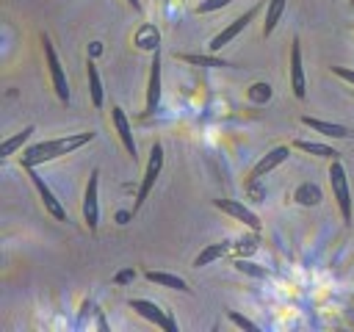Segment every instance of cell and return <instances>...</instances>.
<instances>
[{
    "label": "cell",
    "mask_w": 354,
    "mask_h": 332,
    "mask_svg": "<svg viewBox=\"0 0 354 332\" xmlns=\"http://www.w3.org/2000/svg\"><path fill=\"white\" fill-rule=\"evenodd\" d=\"M127 307L136 310V313H138L141 318H147L149 324H155L158 329H163V332H177L174 318H169L166 310H160L155 302H149V299H127Z\"/></svg>",
    "instance_id": "5"
},
{
    "label": "cell",
    "mask_w": 354,
    "mask_h": 332,
    "mask_svg": "<svg viewBox=\"0 0 354 332\" xmlns=\"http://www.w3.org/2000/svg\"><path fill=\"white\" fill-rule=\"evenodd\" d=\"M252 97L254 100H268L271 97V86L268 83H254L252 86Z\"/></svg>",
    "instance_id": "26"
},
{
    "label": "cell",
    "mask_w": 354,
    "mask_h": 332,
    "mask_svg": "<svg viewBox=\"0 0 354 332\" xmlns=\"http://www.w3.org/2000/svg\"><path fill=\"white\" fill-rule=\"evenodd\" d=\"M127 3H130V6L136 8V11H141V0H127Z\"/></svg>",
    "instance_id": "29"
},
{
    "label": "cell",
    "mask_w": 354,
    "mask_h": 332,
    "mask_svg": "<svg viewBox=\"0 0 354 332\" xmlns=\"http://www.w3.org/2000/svg\"><path fill=\"white\" fill-rule=\"evenodd\" d=\"M290 89L296 100L307 97V80H304V66H301V44L299 39L290 42Z\"/></svg>",
    "instance_id": "11"
},
{
    "label": "cell",
    "mask_w": 354,
    "mask_h": 332,
    "mask_svg": "<svg viewBox=\"0 0 354 332\" xmlns=\"http://www.w3.org/2000/svg\"><path fill=\"white\" fill-rule=\"evenodd\" d=\"M160 169H163V147H160V144H152V149H149V160H147V169H144V177H141V185H138V191H136L133 213L141 210V205L147 202L149 191L155 188V180L160 177Z\"/></svg>",
    "instance_id": "2"
},
{
    "label": "cell",
    "mask_w": 354,
    "mask_h": 332,
    "mask_svg": "<svg viewBox=\"0 0 354 332\" xmlns=\"http://www.w3.org/2000/svg\"><path fill=\"white\" fill-rule=\"evenodd\" d=\"M348 3H351V6H354V0H348Z\"/></svg>",
    "instance_id": "30"
},
{
    "label": "cell",
    "mask_w": 354,
    "mask_h": 332,
    "mask_svg": "<svg viewBox=\"0 0 354 332\" xmlns=\"http://www.w3.org/2000/svg\"><path fill=\"white\" fill-rule=\"evenodd\" d=\"M332 72H335L340 80H346V83L354 86V69H348V66H332Z\"/></svg>",
    "instance_id": "27"
},
{
    "label": "cell",
    "mask_w": 354,
    "mask_h": 332,
    "mask_svg": "<svg viewBox=\"0 0 354 332\" xmlns=\"http://www.w3.org/2000/svg\"><path fill=\"white\" fill-rule=\"evenodd\" d=\"M257 11H260V6L249 8L246 14L235 17V19H232V22H230V25H227V28H224L221 33H216V36L210 39V53H218V50H221L224 44H230V42H232V39H235V36H238V33H241V30H243V28H246V25H249L252 19H254V17H257Z\"/></svg>",
    "instance_id": "8"
},
{
    "label": "cell",
    "mask_w": 354,
    "mask_h": 332,
    "mask_svg": "<svg viewBox=\"0 0 354 332\" xmlns=\"http://www.w3.org/2000/svg\"><path fill=\"white\" fill-rule=\"evenodd\" d=\"M44 61H47V69H50V80H53V89L58 94L61 102H69V83H66V75H64V66L55 55V47L50 44V39L44 36Z\"/></svg>",
    "instance_id": "6"
},
{
    "label": "cell",
    "mask_w": 354,
    "mask_h": 332,
    "mask_svg": "<svg viewBox=\"0 0 354 332\" xmlns=\"http://www.w3.org/2000/svg\"><path fill=\"white\" fill-rule=\"evenodd\" d=\"M94 141V133H75V136H64V138H50V141H39L33 147H28L22 152V169L25 166H39V163H47V160H55L61 155H69L75 149H80L83 144Z\"/></svg>",
    "instance_id": "1"
},
{
    "label": "cell",
    "mask_w": 354,
    "mask_h": 332,
    "mask_svg": "<svg viewBox=\"0 0 354 332\" xmlns=\"http://www.w3.org/2000/svg\"><path fill=\"white\" fill-rule=\"evenodd\" d=\"M293 147L296 149H301V152H307V155H318V158H329V160H337V149H332V147H326V144H318V141H304V138H299V141H293Z\"/></svg>",
    "instance_id": "19"
},
{
    "label": "cell",
    "mask_w": 354,
    "mask_h": 332,
    "mask_svg": "<svg viewBox=\"0 0 354 332\" xmlns=\"http://www.w3.org/2000/svg\"><path fill=\"white\" fill-rule=\"evenodd\" d=\"M232 266H235L241 274H249V277H266V268H257L252 260H243V257H238Z\"/></svg>",
    "instance_id": "23"
},
{
    "label": "cell",
    "mask_w": 354,
    "mask_h": 332,
    "mask_svg": "<svg viewBox=\"0 0 354 332\" xmlns=\"http://www.w3.org/2000/svg\"><path fill=\"white\" fill-rule=\"evenodd\" d=\"M180 61H185V64H194V66H213V69H218V66H230L224 58H216L213 53L210 55H194V53H180L177 55Z\"/></svg>",
    "instance_id": "21"
},
{
    "label": "cell",
    "mask_w": 354,
    "mask_h": 332,
    "mask_svg": "<svg viewBox=\"0 0 354 332\" xmlns=\"http://www.w3.org/2000/svg\"><path fill=\"white\" fill-rule=\"evenodd\" d=\"M25 172H28V177H30V183L36 185V191H39V196H41V202H44V210H47L50 216H55L58 221H66V210H64V205L55 199L53 188L44 183V177L36 172V166H25Z\"/></svg>",
    "instance_id": "7"
},
{
    "label": "cell",
    "mask_w": 354,
    "mask_h": 332,
    "mask_svg": "<svg viewBox=\"0 0 354 332\" xmlns=\"http://www.w3.org/2000/svg\"><path fill=\"white\" fill-rule=\"evenodd\" d=\"M301 124H307L310 130L321 133V136H329V138H348V127L346 124H337V122H324V119H315V116H301Z\"/></svg>",
    "instance_id": "14"
},
{
    "label": "cell",
    "mask_w": 354,
    "mask_h": 332,
    "mask_svg": "<svg viewBox=\"0 0 354 332\" xmlns=\"http://www.w3.org/2000/svg\"><path fill=\"white\" fill-rule=\"evenodd\" d=\"M33 130H36L33 124H25V127H22L19 133H14L11 138H6V141L0 144V155H3V158L14 155V152H17V149H19V147H22V144H25V141H28V138L33 136Z\"/></svg>",
    "instance_id": "18"
},
{
    "label": "cell",
    "mask_w": 354,
    "mask_h": 332,
    "mask_svg": "<svg viewBox=\"0 0 354 332\" xmlns=\"http://www.w3.org/2000/svg\"><path fill=\"white\" fill-rule=\"evenodd\" d=\"M227 249H230V243H207L199 255H196V260H194V268H205V266H210V263H216L221 255H227Z\"/></svg>",
    "instance_id": "17"
},
{
    "label": "cell",
    "mask_w": 354,
    "mask_h": 332,
    "mask_svg": "<svg viewBox=\"0 0 354 332\" xmlns=\"http://www.w3.org/2000/svg\"><path fill=\"white\" fill-rule=\"evenodd\" d=\"M130 279H136V271H133V268H124V271L116 274V282H119V285H124V282H130Z\"/></svg>",
    "instance_id": "28"
},
{
    "label": "cell",
    "mask_w": 354,
    "mask_h": 332,
    "mask_svg": "<svg viewBox=\"0 0 354 332\" xmlns=\"http://www.w3.org/2000/svg\"><path fill=\"white\" fill-rule=\"evenodd\" d=\"M144 277H147L149 282L160 285V288H174V290H180V293H191L188 282H185L183 277H177V274H169V271H147Z\"/></svg>",
    "instance_id": "15"
},
{
    "label": "cell",
    "mask_w": 354,
    "mask_h": 332,
    "mask_svg": "<svg viewBox=\"0 0 354 332\" xmlns=\"http://www.w3.org/2000/svg\"><path fill=\"white\" fill-rule=\"evenodd\" d=\"M232 0H202L199 6H196V11L199 14H210V11H216V8H224V6H230Z\"/></svg>",
    "instance_id": "25"
},
{
    "label": "cell",
    "mask_w": 354,
    "mask_h": 332,
    "mask_svg": "<svg viewBox=\"0 0 354 332\" xmlns=\"http://www.w3.org/2000/svg\"><path fill=\"white\" fill-rule=\"evenodd\" d=\"M288 155H290V147L288 144H279V147H274V149H268L257 163H254V169H252V180H260V177H266L268 172H274L279 163H285L288 160Z\"/></svg>",
    "instance_id": "13"
},
{
    "label": "cell",
    "mask_w": 354,
    "mask_h": 332,
    "mask_svg": "<svg viewBox=\"0 0 354 332\" xmlns=\"http://www.w3.org/2000/svg\"><path fill=\"white\" fill-rule=\"evenodd\" d=\"M111 119H113V127H116V133H119L122 147H124L127 155L136 160V158H138V147H136V138H133V127H130V122H127V113H124L119 105H113V108H111Z\"/></svg>",
    "instance_id": "12"
},
{
    "label": "cell",
    "mask_w": 354,
    "mask_h": 332,
    "mask_svg": "<svg viewBox=\"0 0 354 332\" xmlns=\"http://www.w3.org/2000/svg\"><path fill=\"white\" fill-rule=\"evenodd\" d=\"M160 53L155 50L152 64H149V83H147V102H144V116H152L160 105Z\"/></svg>",
    "instance_id": "9"
},
{
    "label": "cell",
    "mask_w": 354,
    "mask_h": 332,
    "mask_svg": "<svg viewBox=\"0 0 354 332\" xmlns=\"http://www.w3.org/2000/svg\"><path fill=\"white\" fill-rule=\"evenodd\" d=\"M329 183H332V194H335V202L340 208V216L346 224H351V191H348V177H346V169L340 160H332L329 166Z\"/></svg>",
    "instance_id": "3"
},
{
    "label": "cell",
    "mask_w": 354,
    "mask_h": 332,
    "mask_svg": "<svg viewBox=\"0 0 354 332\" xmlns=\"http://www.w3.org/2000/svg\"><path fill=\"white\" fill-rule=\"evenodd\" d=\"M83 221H86L88 232H97V224H100V169H94L88 174V183L83 191Z\"/></svg>",
    "instance_id": "4"
},
{
    "label": "cell",
    "mask_w": 354,
    "mask_h": 332,
    "mask_svg": "<svg viewBox=\"0 0 354 332\" xmlns=\"http://www.w3.org/2000/svg\"><path fill=\"white\" fill-rule=\"evenodd\" d=\"M296 202L299 205H318L321 202V188L315 183H304L296 188Z\"/></svg>",
    "instance_id": "22"
},
{
    "label": "cell",
    "mask_w": 354,
    "mask_h": 332,
    "mask_svg": "<svg viewBox=\"0 0 354 332\" xmlns=\"http://www.w3.org/2000/svg\"><path fill=\"white\" fill-rule=\"evenodd\" d=\"M227 318H230L235 326H243V329L257 332V324H254V321H249V318H246V315H241V313H232V310H230V313H227Z\"/></svg>",
    "instance_id": "24"
},
{
    "label": "cell",
    "mask_w": 354,
    "mask_h": 332,
    "mask_svg": "<svg viewBox=\"0 0 354 332\" xmlns=\"http://www.w3.org/2000/svg\"><path fill=\"white\" fill-rule=\"evenodd\" d=\"M213 208H218L221 213H227V216H232V219H238V221H243L249 230H260V219H257V213L254 210H249L243 202H238V199H213Z\"/></svg>",
    "instance_id": "10"
},
{
    "label": "cell",
    "mask_w": 354,
    "mask_h": 332,
    "mask_svg": "<svg viewBox=\"0 0 354 332\" xmlns=\"http://www.w3.org/2000/svg\"><path fill=\"white\" fill-rule=\"evenodd\" d=\"M285 3L288 0H268V6H266V22H263V36H271L274 33V28H277V22H279V17L285 11Z\"/></svg>",
    "instance_id": "20"
},
{
    "label": "cell",
    "mask_w": 354,
    "mask_h": 332,
    "mask_svg": "<svg viewBox=\"0 0 354 332\" xmlns=\"http://www.w3.org/2000/svg\"><path fill=\"white\" fill-rule=\"evenodd\" d=\"M86 75H88V97H91V105H94V108H102V102H105V89H102V80H100V72H97L94 61L86 64Z\"/></svg>",
    "instance_id": "16"
}]
</instances>
